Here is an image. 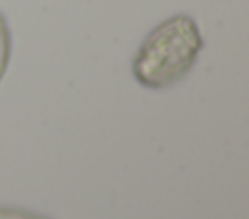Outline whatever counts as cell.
<instances>
[{
  "label": "cell",
  "mask_w": 249,
  "mask_h": 219,
  "mask_svg": "<svg viewBox=\"0 0 249 219\" xmlns=\"http://www.w3.org/2000/svg\"><path fill=\"white\" fill-rule=\"evenodd\" d=\"M0 219H47L37 213L21 211V209H10V207H0Z\"/></svg>",
  "instance_id": "obj_3"
},
{
  "label": "cell",
  "mask_w": 249,
  "mask_h": 219,
  "mask_svg": "<svg viewBox=\"0 0 249 219\" xmlns=\"http://www.w3.org/2000/svg\"><path fill=\"white\" fill-rule=\"evenodd\" d=\"M8 60H10V31H8V25L0 14V79L6 72Z\"/></svg>",
  "instance_id": "obj_2"
},
{
  "label": "cell",
  "mask_w": 249,
  "mask_h": 219,
  "mask_svg": "<svg viewBox=\"0 0 249 219\" xmlns=\"http://www.w3.org/2000/svg\"><path fill=\"white\" fill-rule=\"evenodd\" d=\"M202 35L191 16L177 14L150 31L136 50L132 72L140 85L163 89L179 81L195 64Z\"/></svg>",
  "instance_id": "obj_1"
}]
</instances>
